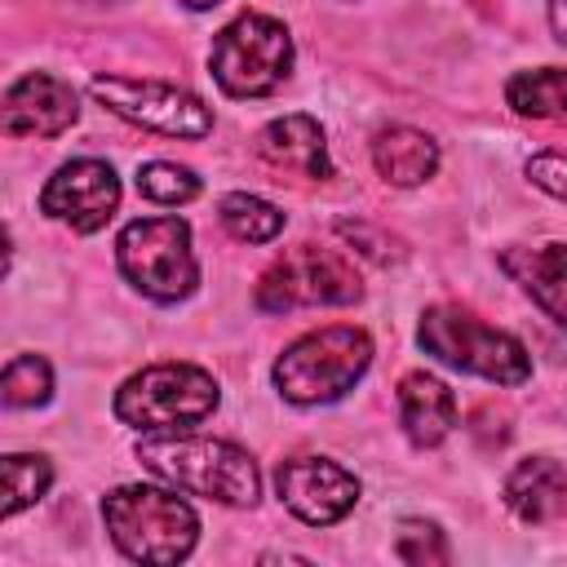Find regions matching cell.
<instances>
[{"instance_id": "1", "label": "cell", "mask_w": 567, "mask_h": 567, "mask_svg": "<svg viewBox=\"0 0 567 567\" xmlns=\"http://www.w3.org/2000/svg\"><path fill=\"white\" fill-rule=\"evenodd\" d=\"M137 461L146 474L159 483L204 496L230 509H248L261 496V470L248 447L213 434H190V430H164V434H142L137 439Z\"/></svg>"}, {"instance_id": "2", "label": "cell", "mask_w": 567, "mask_h": 567, "mask_svg": "<svg viewBox=\"0 0 567 567\" xmlns=\"http://www.w3.org/2000/svg\"><path fill=\"white\" fill-rule=\"evenodd\" d=\"M102 523L111 545L151 567L186 563L199 545V514L177 487L159 483H120L102 496Z\"/></svg>"}, {"instance_id": "3", "label": "cell", "mask_w": 567, "mask_h": 567, "mask_svg": "<svg viewBox=\"0 0 567 567\" xmlns=\"http://www.w3.org/2000/svg\"><path fill=\"white\" fill-rule=\"evenodd\" d=\"M372 368V337L354 323L310 328L284 346L270 368V381L292 408H323L346 399Z\"/></svg>"}, {"instance_id": "4", "label": "cell", "mask_w": 567, "mask_h": 567, "mask_svg": "<svg viewBox=\"0 0 567 567\" xmlns=\"http://www.w3.org/2000/svg\"><path fill=\"white\" fill-rule=\"evenodd\" d=\"M416 346L434 363H443L452 372H465V377H478V381H492V385H523V381H532L527 346L514 332L492 328L474 310L452 306V301H434V306L421 310Z\"/></svg>"}, {"instance_id": "5", "label": "cell", "mask_w": 567, "mask_h": 567, "mask_svg": "<svg viewBox=\"0 0 567 567\" xmlns=\"http://www.w3.org/2000/svg\"><path fill=\"white\" fill-rule=\"evenodd\" d=\"M221 403V385L199 363H146L142 372L124 377L111 412L120 425L137 434H164V430H195L208 421Z\"/></svg>"}, {"instance_id": "6", "label": "cell", "mask_w": 567, "mask_h": 567, "mask_svg": "<svg viewBox=\"0 0 567 567\" xmlns=\"http://www.w3.org/2000/svg\"><path fill=\"white\" fill-rule=\"evenodd\" d=\"M292 66H297L292 31L279 18L257 9H244L239 18H230L208 49V75L226 97H239V102L270 97L275 89L288 84Z\"/></svg>"}, {"instance_id": "7", "label": "cell", "mask_w": 567, "mask_h": 567, "mask_svg": "<svg viewBox=\"0 0 567 567\" xmlns=\"http://www.w3.org/2000/svg\"><path fill=\"white\" fill-rule=\"evenodd\" d=\"M115 266L133 292L159 306H177L199 288V257L190 221L177 213L133 217L115 235Z\"/></svg>"}, {"instance_id": "8", "label": "cell", "mask_w": 567, "mask_h": 567, "mask_svg": "<svg viewBox=\"0 0 567 567\" xmlns=\"http://www.w3.org/2000/svg\"><path fill=\"white\" fill-rule=\"evenodd\" d=\"M363 297V275L359 266L328 244H292L284 257L266 266L257 279V310L266 315H288V310H319V306H354Z\"/></svg>"}, {"instance_id": "9", "label": "cell", "mask_w": 567, "mask_h": 567, "mask_svg": "<svg viewBox=\"0 0 567 567\" xmlns=\"http://www.w3.org/2000/svg\"><path fill=\"white\" fill-rule=\"evenodd\" d=\"M89 97L120 115L133 128L159 133V137H177V142H204L213 133V106L190 93L186 84H168V80H146V75H111L97 71L89 80Z\"/></svg>"}, {"instance_id": "10", "label": "cell", "mask_w": 567, "mask_h": 567, "mask_svg": "<svg viewBox=\"0 0 567 567\" xmlns=\"http://www.w3.org/2000/svg\"><path fill=\"white\" fill-rule=\"evenodd\" d=\"M120 173L97 155H75L40 186V213L75 235H97L120 213Z\"/></svg>"}, {"instance_id": "11", "label": "cell", "mask_w": 567, "mask_h": 567, "mask_svg": "<svg viewBox=\"0 0 567 567\" xmlns=\"http://www.w3.org/2000/svg\"><path fill=\"white\" fill-rule=\"evenodd\" d=\"M275 496L306 527H332L359 505L363 483L332 456H288L275 470Z\"/></svg>"}, {"instance_id": "12", "label": "cell", "mask_w": 567, "mask_h": 567, "mask_svg": "<svg viewBox=\"0 0 567 567\" xmlns=\"http://www.w3.org/2000/svg\"><path fill=\"white\" fill-rule=\"evenodd\" d=\"M80 120V93L53 71H27L4 89L0 128L9 137H62Z\"/></svg>"}, {"instance_id": "13", "label": "cell", "mask_w": 567, "mask_h": 567, "mask_svg": "<svg viewBox=\"0 0 567 567\" xmlns=\"http://www.w3.org/2000/svg\"><path fill=\"white\" fill-rule=\"evenodd\" d=\"M252 146L279 173H292V177H306V182H328L332 177L328 133L306 111H292V115H279V120L261 124L257 137H252Z\"/></svg>"}, {"instance_id": "14", "label": "cell", "mask_w": 567, "mask_h": 567, "mask_svg": "<svg viewBox=\"0 0 567 567\" xmlns=\"http://www.w3.org/2000/svg\"><path fill=\"white\" fill-rule=\"evenodd\" d=\"M501 270L532 297V306L567 332V244H509L501 252Z\"/></svg>"}, {"instance_id": "15", "label": "cell", "mask_w": 567, "mask_h": 567, "mask_svg": "<svg viewBox=\"0 0 567 567\" xmlns=\"http://www.w3.org/2000/svg\"><path fill=\"white\" fill-rule=\"evenodd\" d=\"M501 496H505V509L527 527L563 523L567 518V465L554 456H523L505 474Z\"/></svg>"}, {"instance_id": "16", "label": "cell", "mask_w": 567, "mask_h": 567, "mask_svg": "<svg viewBox=\"0 0 567 567\" xmlns=\"http://www.w3.org/2000/svg\"><path fill=\"white\" fill-rule=\"evenodd\" d=\"M394 399H399V425H403L412 447L425 452V447H439L452 434V425H456V394H452V385L443 377H434L425 368H412V372L399 377Z\"/></svg>"}, {"instance_id": "17", "label": "cell", "mask_w": 567, "mask_h": 567, "mask_svg": "<svg viewBox=\"0 0 567 567\" xmlns=\"http://www.w3.org/2000/svg\"><path fill=\"white\" fill-rule=\"evenodd\" d=\"M372 168L381 182L399 186V190H412V186H425L434 173H439V142L425 133V128H412V124H385L372 133Z\"/></svg>"}, {"instance_id": "18", "label": "cell", "mask_w": 567, "mask_h": 567, "mask_svg": "<svg viewBox=\"0 0 567 567\" xmlns=\"http://www.w3.org/2000/svg\"><path fill=\"white\" fill-rule=\"evenodd\" d=\"M505 106L523 120H563L567 115V66H532L505 80Z\"/></svg>"}, {"instance_id": "19", "label": "cell", "mask_w": 567, "mask_h": 567, "mask_svg": "<svg viewBox=\"0 0 567 567\" xmlns=\"http://www.w3.org/2000/svg\"><path fill=\"white\" fill-rule=\"evenodd\" d=\"M217 221H221V230H226L230 239H239V244H270V239L284 235V221H288V217H284L270 199H261V195L230 190V195L217 199Z\"/></svg>"}, {"instance_id": "20", "label": "cell", "mask_w": 567, "mask_h": 567, "mask_svg": "<svg viewBox=\"0 0 567 567\" xmlns=\"http://www.w3.org/2000/svg\"><path fill=\"white\" fill-rule=\"evenodd\" d=\"M49 487H53V461L44 452H9L4 456V505H0V518H18L35 501H44Z\"/></svg>"}, {"instance_id": "21", "label": "cell", "mask_w": 567, "mask_h": 567, "mask_svg": "<svg viewBox=\"0 0 567 567\" xmlns=\"http://www.w3.org/2000/svg\"><path fill=\"white\" fill-rule=\"evenodd\" d=\"M0 399L4 408H44L53 399V363L44 354H13L0 372Z\"/></svg>"}, {"instance_id": "22", "label": "cell", "mask_w": 567, "mask_h": 567, "mask_svg": "<svg viewBox=\"0 0 567 567\" xmlns=\"http://www.w3.org/2000/svg\"><path fill=\"white\" fill-rule=\"evenodd\" d=\"M133 182H137V195L159 204V208H182V204H190L204 190L195 168H186L177 159H146V164H137Z\"/></svg>"}, {"instance_id": "23", "label": "cell", "mask_w": 567, "mask_h": 567, "mask_svg": "<svg viewBox=\"0 0 567 567\" xmlns=\"http://www.w3.org/2000/svg\"><path fill=\"white\" fill-rule=\"evenodd\" d=\"M394 558L399 563H412V567H430V563H447L452 558V545L443 536L439 523L430 518H403L399 532H394Z\"/></svg>"}, {"instance_id": "24", "label": "cell", "mask_w": 567, "mask_h": 567, "mask_svg": "<svg viewBox=\"0 0 567 567\" xmlns=\"http://www.w3.org/2000/svg\"><path fill=\"white\" fill-rule=\"evenodd\" d=\"M523 177H527L536 190H545L549 199L567 204V155H563V151H536V155H527Z\"/></svg>"}, {"instance_id": "25", "label": "cell", "mask_w": 567, "mask_h": 567, "mask_svg": "<svg viewBox=\"0 0 567 567\" xmlns=\"http://www.w3.org/2000/svg\"><path fill=\"white\" fill-rule=\"evenodd\" d=\"M337 235L341 239H350L359 252H368V257H377V261H390L394 252H385L394 239L390 235H381V230H372L368 221H337Z\"/></svg>"}, {"instance_id": "26", "label": "cell", "mask_w": 567, "mask_h": 567, "mask_svg": "<svg viewBox=\"0 0 567 567\" xmlns=\"http://www.w3.org/2000/svg\"><path fill=\"white\" fill-rule=\"evenodd\" d=\"M545 18H549V31H554V40H558V44H567V0H549Z\"/></svg>"}, {"instance_id": "27", "label": "cell", "mask_w": 567, "mask_h": 567, "mask_svg": "<svg viewBox=\"0 0 567 567\" xmlns=\"http://www.w3.org/2000/svg\"><path fill=\"white\" fill-rule=\"evenodd\" d=\"M182 4H186L190 13H208V9H217L221 0H182Z\"/></svg>"}]
</instances>
